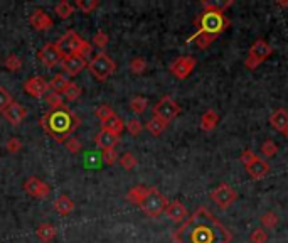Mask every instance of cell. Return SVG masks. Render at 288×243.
Segmentation results:
<instances>
[{
	"label": "cell",
	"mask_w": 288,
	"mask_h": 243,
	"mask_svg": "<svg viewBox=\"0 0 288 243\" xmlns=\"http://www.w3.org/2000/svg\"><path fill=\"white\" fill-rule=\"evenodd\" d=\"M174 243H231V231L221 223L211 209L199 206L172 233Z\"/></svg>",
	"instance_id": "6da1fadb"
},
{
	"label": "cell",
	"mask_w": 288,
	"mask_h": 243,
	"mask_svg": "<svg viewBox=\"0 0 288 243\" xmlns=\"http://www.w3.org/2000/svg\"><path fill=\"white\" fill-rule=\"evenodd\" d=\"M41 125L49 137L54 139L56 142H66L79 128L81 120L74 112L69 110L66 105H63L56 110H47L46 115L42 117Z\"/></svg>",
	"instance_id": "7a4b0ae2"
},
{
	"label": "cell",
	"mask_w": 288,
	"mask_h": 243,
	"mask_svg": "<svg viewBox=\"0 0 288 243\" xmlns=\"http://www.w3.org/2000/svg\"><path fill=\"white\" fill-rule=\"evenodd\" d=\"M194 25L197 27L199 34H209L217 37L229 27V19L222 12H204L194 19Z\"/></svg>",
	"instance_id": "3957f363"
},
{
	"label": "cell",
	"mask_w": 288,
	"mask_h": 243,
	"mask_svg": "<svg viewBox=\"0 0 288 243\" xmlns=\"http://www.w3.org/2000/svg\"><path fill=\"white\" fill-rule=\"evenodd\" d=\"M88 69H90L91 76L96 78L98 81H106L113 73H115L117 64L106 52H98L96 56H93V59L88 63Z\"/></svg>",
	"instance_id": "277c9868"
},
{
	"label": "cell",
	"mask_w": 288,
	"mask_h": 243,
	"mask_svg": "<svg viewBox=\"0 0 288 243\" xmlns=\"http://www.w3.org/2000/svg\"><path fill=\"white\" fill-rule=\"evenodd\" d=\"M167 198L162 194L157 187H149V191H147L143 201L140 203V208H142V211L150 216V218H157L160 213L165 211L167 208Z\"/></svg>",
	"instance_id": "5b68a950"
},
{
	"label": "cell",
	"mask_w": 288,
	"mask_h": 243,
	"mask_svg": "<svg viewBox=\"0 0 288 243\" xmlns=\"http://www.w3.org/2000/svg\"><path fill=\"white\" fill-rule=\"evenodd\" d=\"M271 54H273V47H271L265 39L254 41V44L249 47V54L244 61V66L248 69H256L260 64L265 63Z\"/></svg>",
	"instance_id": "8992f818"
},
{
	"label": "cell",
	"mask_w": 288,
	"mask_h": 243,
	"mask_svg": "<svg viewBox=\"0 0 288 243\" xmlns=\"http://www.w3.org/2000/svg\"><path fill=\"white\" fill-rule=\"evenodd\" d=\"M211 199H213L221 209H227L235 204V201L238 199V193L233 189V186L227 184V182H221L219 186L211 191Z\"/></svg>",
	"instance_id": "52a82bcc"
},
{
	"label": "cell",
	"mask_w": 288,
	"mask_h": 243,
	"mask_svg": "<svg viewBox=\"0 0 288 243\" xmlns=\"http://www.w3.org/2000/svg\"><path fill=\"white\" fill-rule=\"evenodd\" d=\"M83 42H84V39L78 34V32L66 31L56 41V46H57V49L61 51L63 56H68V54H78L79 47H81Z\"/></svg>",
	"instance_id": "ba28073f"
},
{
	"label": "cell",
	"mask_w": 288,
	"mask_h": 243,
	"mask_svg": "<svg viewBox=\"0 0 288 243\" xmlns=\"http://www.w3.org/2000/svg\"><path fill=\"white\" fill-rule=\"evenodd\" d=\"M179 113H181V106H179L176 101H174L170 96H164V98H160L157 101V105L154 106V115L162 118V120H165L167 123L174 120Z\"/></svg>",
	"instance_id": "9c48e42d"
},
{
	"label": "cell",
	"mask_w": 288,
	"mask_h": 243,
	"mask_svg": "<svg viewBox=\"0 0 288 243\" xmlns=\"http://www.w3.org/2000/svg\"><path fill=\"white\" fill-rule=\"evenodd\" d=\"M195 64H197V61H195L192 56H181V58L174 59L168 69H170V73L177 79H186L189 74L194 71Z\"/></svg>",
	"instance_id": "30bf717a"
},
{
	"label": "cell",
	"mask_w": 288,
	"mask_h": 243,
	"mask_svg": "<svg viewBox=\"0 0 288 243\" xmlns=\"http://www.w3.org/2000/svg\"><path fill=\"white\" fill-rule=\"evenodd\" d=\"M37 58H39V61L44 64L46 68H54L57 66V64H61L63 61V54L61 51L57 49L56 42H47V44H44L39 49V52H37Z\"/></svg>",
	"instance_id": "8fae6325"
},
{
	"label": "cell",
	"mask_w": 288,
	"mask_h": 243,
	"mask_svg": "<svg viewBox=\"0 0 288 243\" xmlns=\"http://www.w3.org/2000/svg\"><path fill=\"white\" fill-rule=\"evenodd\" d=\"M86 66H88V63H86V59L81 58L79 54H68L61 61V68L66 76H78Z\"/></svg>",
	"instance_id": "7c38bea8"
},
{
	"label": "cell",
	"mask_w": 288,
	"mask_h": 243,
	"mask_svg": "<svg viewBox=\"0 0 288 243\" xmlns=\"http://www.w3.org/2000/svg\"><path fill=\"white\" fill-rule=\"evenodd\" d=\"M24 189L29 196L36 198V199H46L49 194H51V187H49V184H46L44 181L36 176H31L29 179L24 182Z\"/></svg>",
	"instance_id": "4fadbf2b"
},
{
	"label": "cell",
	"mask_w": 288,
	"mask_h": 243,
	"mask_svg": "<svg viewBox=\"0 0 288 243\" xmlns=\"http://www.w3.org/2000/svg\"><path fill=\"white\" fill-rule=\"evenodd\" d=\"M24 91L32 98H42L49 93V81L42 76H31L24 83Z\"/></svg>",
	"instance_id": "5bb4252c"
},
{
	"label": "cell",
	"mask_w": 288,
	"mask_h": 243,
	"mask_svg": "<svg viewBox=\"0 0 288 243\" xmlns=\"http://www.w3.org/2000/svg\"><path fill=\"white\" fill-rule=\"evenodd\" d=\"M2 115H4L5 120L10 123V125L17 127V125H20V123L24 122V118L27 117V110L24 108V105H20V103H17V101H14V103H10L2 112Z\"/></svg>",
	"instance_id": "9a60e30c"
},
{
	"label": "cell",
	"mask_w": 288,
	"mask_h": 243,
	"mask_svg": "<svg viewBox=\"0 0 288 243\" xmlns=\"http://www.w3.org/2000/svg\"><path fill=\"white\" fill-rule=\"evenodd\" d=\"M29 22H31V25L34 27L36 31H39V32H46V31H49L54 25L52 19L49 17L44 10H41V9H37V10H34V12L31 14Z\"/></svg>",
	"instance_id": "2e32d148"
},
{
	"label": "cell",
	"mask_w": 288,
	"mask_h": 243,
	"mask_svg": "<svg viewBox=\"0 0 288 243\" xmlns=\"http://www.w3.org/2000/svg\"><path fill=\"white\" fill-rule=\"evenodd\" d=\"M118 142H120V135H115V133H111V132H108V130H103V128L96 133V137H95L96 147L101 149V150L115 149Z\"/></svg>",
	"instance_id": "e0dca14e"
},
{
	"label": "cell",
	"mask_w": 288,
	"mask_h": 243,
	"mask_svg": "<svg viewBox=\"0 0 288 243\" xmlns=\"http://www.w3.org/2000/svg\"><path fill=\"white\" fill-rule=\"evenodd\" d=\"M165 213H167L168 218L174 221V223H182V221L187 220V208L184 206L181 201H177V199L167 204Z\"/></svg>",
	"instance_id": "ac0fdd59"
},
{
	"label": "cell",
	"mask_w": 288,
	"mask_h": 243,
	"mask_svg": "<svg viewBox=\"0 0 288 243\" xmlns=\"http://www.w3.org/2000/svg\"><path fill=\"white\" fill-rule=\"evenodd\" d=\"M246 172H248V176L251 177V179L260 181V179H263V177L270 172V164L260 157L258 160H254L249 166H246Z\"/></svg>",
	"instance_id": "d6986e66"
},
{
	"label": "cell",
	"mask_w": 288,
	"mask_h": 243,
	"mask_svg": "<svg viewBox=\"0 0 288 243\" xmlns=\"http://www.w3.org/2000/svg\"><path fill=\"white\" fill-rule=\"evenodd\" d=\"M270 123H271V127H273L275 130L285 133L288 130V112L283 110V108L273 112L270 115Z\"/></svg>",
	"instance_id": "ffe728a7"
},
{
	"label": "cell",
	"mask_w": 288,
	"mask_h": 243,
	"mask_svg": "<svg viewBox=\"0 0 288 243\" xmlns=\"http://www.w3.org/2000/svg\"><path fill=\"white\" fill-rule=\"evenodd\" d=\"M54 209L61 214V216H68L74 211V201L66 194H61L59 198H56V201H54Z\"/></svg>",
	"instance_id": "44dd1931"
},
{
	"label": "cell",
	"mask_w": 288,
	"mask_h": 243,
	"mask_svg": "<svg viewBox=\"0 0 288 243\" xmlns=\"http://www.w3.org/2000/svg\"><path fill=\"white\" fill-rule=\"evenodd\" d=\"M56 226L51 225V223H41L39 226H37V230H36V235H37V238H39L42 243H49V241H52L54 238H56Z\"/></svg>",
	"instance_id": "7402d4cb"
},
{
	"label": "cell",
	"mask_w": 288,
	"mask_h": 243,
	"mask_svg": "<svg viewBox=\"0 0 288 243\" xmlns=\"http://www.w3.org/2000/svg\"><path fill=\"white\" fill-rule=\"evenodd\" d=\"M69 85H71V81L68 79L66 74H64V73H57V74H54L51 81H49V90L63 95Z\"/></svg>",
	"instance_id": "603a6c76"
},
{
	"label": "cell",
	"mask_w": 288,
	"mask_h": 243,
	"mask_svg": "<svg viewBox=\"0 0 288 243\" xmlns=\"http://www.w3.org/2000/svg\"><path fill=\"white\" fill-rule=\"evenodd\" d=\"M101 128H103V130H108V132L115 133V135H120L123 132V128H125V122L115 113V115L110 117L108 120L101 122Z\"/></svg>",
	"instance_id": "cb8c5ba5"
},
{
	"label": "cell",
	"mask_w": 288,
	"mask_h": 243,
	"mask_svg": "<svg viewBox=\"0 0 288 243\" xmlns=\"http://www.w3.org/2000/svg\"><path fill=\"white\" fill-rule=\"evenodd\" d=\"M217 123H219V115H217V112H214V110H208L203 117H200V128H203L204 132L214 130L217 127Z\"/></svg>",
	"instance_id": "d4e9b609"
},
{
	"label": "cell",
	"mask_w": 288,
	"mask_h": 243,
	"mask_svg": "<svg viewBox=\"0 0 288 243\" xmlns=\"http://www.w3.org/2000/svg\"><path fill=\"white\" fill-rule=\"evenodd\" d=\"M167 125L168 123L165 122V120H162V118H159V117H152L149 122H147V130H149L152 135H155V137H159V135L162 133L167 128Z\"/></svg>",
	"instance_id": "484cf974"
},
{
	"label": "cell",
	"mask_w": 288,
	"mask_h": 243,
	"mask_svg": "<svg viewBox=\"0 0 288 243\" xmlns=\"http://www.w3.org/2000/svg\"><path fill=\"white\" fill-rule=\"evenodd\" d=\"M147 191H149V187H145V186H135L132 187L130 191L127 193V199L132 204H137V206H140V203L143 201V198H145V194Z\"/></svg>",
	"instance_id": "4316f807"
},
{
	"label": "cell",
	"mask_w": 288,
	"mask_h": 243,
	"mask_svg": "<svg viewBox=\"0 0 288 243\" xmlns=\"http://www.w3.org/2000/svg\"><path fill=\"white\" fill-rule=\"evenodd\" d=\"M54 12L59 19H69L71 15L74 14V5L66 2V0H61V2L56 4V7H54Z\"/></svg>",
	"instance_id": "83f0119b"
},
{
	"label": "cell",
	"mask_w": 288,
	"mask_h": 243,
	"mask_svg": "<svg viewBox=\"0 0 288 243\" xmlns=\"http://www.w3.org/2000/svg\"><path fill=\"white\" fill-rule=\"evenodd\" d=\"M46 103L49 106V110H56V108H61L64 105V96L61 93H56V91H51L44 96Z\"/></svg>",
	"instance_id": "f1b7e54d"
},
{
	"label": "cell",
	"mask_w": 288,
	"mask_h": 243,
	"mask_svg": "<svg viewBox=\"0 0 288 243\" xmlns=\"http://www.w3.org/2000/svg\"><path fill=\"white\" fill-rule=\"evenodd\" d=\"M130 108H132L135 115H142V113H145L147 108H149V101H147V98H143V96H135V98H132V101H130Z\"/></svg>",
	"instance_id": "f546056e"
},
{
	"label": "cell",
	"mask_w": 288,
	"mask_h": 243,
	"mask_svg": "<svg viewBox=\"0 0 288 243\" xmlns=\"http://www.w3.org/2000/svg\"><path fill=\"white\" fill-rule=\"evenodd\" d=\"M4 66L7 68L9 71L17 73V71H20V68H22V61H20V58L17 54H9V56L4 59Z\"/></svg>",
	"instance_id": "4dcf8cb0"
},
{
	"label": "cell",
	"mask_w": 288,
	"mask_h": 243,
	"mask_svg": "<svg viewBox=\"0 0 288 243\" xmlns=\"http://www.w3.org/2000/svg\"><path fill=\"white\" fill-rule=\"evenodd\" d=\"M74 7L79 9V12L83 14H91L93 10L100 7V2H98V0H78Z\"/></svg>",
	"instance_id": "1f68e13d"
},
{
	"label": "cell",
	"mask_w": 288,
	"mask_h": 243,
	"mask_svg": "<svg viewBox=\"0 0 288 243\" xmlns=\"http://www.w3.org/2000/svg\"><path fill=\"white\" fill-rule=\"evenodd\" d=\"M81 93H83L81 86H78L76 83H71L66 88V91L63 93V96H64V100H66V101H76L81 96Z\"/></svg>",
	"instance_id": "d6a6232c"
},
{
	"label": "cell",
	"mask_w": 288,
	"mask_h": 243,
	"mask_svg": "<svg viewBox=\"0 0 288 243\" xmlns=\"http://www.w3.org/2000/svg\"><path fill=\"white\" fill-rule=\"evenodd\" d=\"M262 225L266 230H273L275 226L278 225V216H276V213H273V211H266L262 216Z\"/></svg>",
	"instance_id": "836d02e7"
},
{
	"label": "cell",
	"mask_w": 288,
	"mask_h": 243,
	"mask_svg": "<svg viewBox=\"0 0 288 243\" xmlns=\"http://www.w3.org/2000/svg\"><path fill=\"white\" fill-rule=\"evenodd\" d=\"M276 152H278V145H276L275 140L268 139L262 144V154L265 157H273V155H276Z\"/></svg>",
	"instance_id": "e575fe53"
},
{
	"label": "cell",
	"mask_w": 288,
	"mask_h": 243,
	"mask_svg": "<svg viewBox=\"0 0 288 243\" xmlns=\"http://www.w3.org/2000/svg\"><path fill=\"white\" fill-rule=\"evenodd\" d=\"M120 166L123 167L125 171H132V169L137 167V157H135L132 152L123 154L120 157Z\"/></svg>",
	"instance_id": "d590c367"
},
{
	"label": "cell",
	"mask_w": 288,
	"mask_h": 243,
	"mask_svg": "<svg viewBox=\"0 0 288 243\" xmlns=\"http://www.w3.org/2000/svg\"><path fill=\"white\" fill-rule=\"evenodd\" d=\"M108 42H110V36H108L105 31H98L93 36V46L100 47V49H105Z\"/></svg>",
	"instance_id": "8d00e7d4"
},
{
	"label": "cell",
	"mask_w": 288,
	"mask_h": 243,
	"mask_svg": "<svg viewBox=\"0 0 288 243\" xmlns=\"http://www.w3.org/2000/svg\"><path fill=\"white\" fill-rule=\"evenodd\" d=\"M147 69V61L143 58H133L130 61V71L133 74H142Z\"/></svg>",
	"instance_id": "74e56055"
},
{
	"label": "cell",
	"mask_w": 288,
	"mask_h": 243,
	"mask_svg": "<svg viewBox=\"0 0 288 243\" xmlns=\"http://www.w3.org/2000/svg\"><path fill=\"white\" fill-rule=\"evenodd\" d=\"M95 115L100 118L101 122H105V120H108L110 117L115 115V112H113V108H111L110 105H100V106L96 108Z\"/></svg>",
	"instance_id": "f35d334b"
},
{
	"label": "cell",
	"mask_w": 288,
	"mask_h": 243,
	"mask_svg": "<svg viewBox=\"0 0 288 243\" xmlns=\"http://www.w3.org/2000/svg\"><path fill=\"white\" fill-rule=\"evenodd\" d=\"M10 103H14L12 95L9 93V90H7V88L0 86V112H4L5 108H7Z\"/></svg>",
	"instance_id": "ab89813d"
},
{
	"label": "cell",
	"mask_w": 288,
	"mask_h": 243,
	"mask_svg": "<svg viewBox=\"0 0 288 243\" xmlns=\"http://www.w3.org/2000/svg\"><path fill=\"white\" fill-rule=\"evenodd\" d=\"M249 240H251V243H266L268 241V233L263 228H254L249 235Z\"/></svg>",
	"instance_id": "60d3db41"
},
{
	"label": "cell",
	"mask_w": 288,
	"mask_h": 243,
	"mask_svg": "<svg viewBox=\"0 0 288 243\" xmlns=\"http://www.w3.org/2000/svg\"><path fill=\"white\" fill-rule=\"evenodd\" d=\"M127 130L130 135H133V137H137V135H140V132L143 130L142 123H140L138 118H132V120L127 122Z\"/></svg>",
	"instance_id": "b9f144b4"
},
{
	"label": "cell",
	"mask_w": 288,
	"mask_h": 243,
	"mask_svg": "<svg viewBox=\"0 0 288 243\" xmlns=\"http://www.w3.org/2000/svg\"><path fill=\"white\" fill-rule=\"evenodd\" d=\"M101 159L105 164L108 166H113L115 162L118 160V154L115 149H106V150H101Z\"/></svg>",
	"instance_id": "7bdbcfd3"
},
{
	"label": "cell",
	"mask_w": 288,
	"mask_h": 243,
	"mask_svg": "<svg viewBox=\"0 0 288 243\" xmlns=\"http://www.w3.org/2000/svg\"><path fill=\"white\" fill-rule=\"evenodd\" d=\"M64 144H66V149L71 154H79L81 149H83V144H81L79 139H76V137H69Z\"/></svg>",
	"instance_id": "ee69618b"
},
{
	"label": "cell",
	"mask_w": 288,
	"mask_h": 243,
	"mask_svg": "<svg viewBox=\"0 0 288 243\" xmlns=\"http://www.w3.org/2000/svg\"><path fill=\"white\" fill-rule=\"evenodd\" d=\"M258 159H260V155H258V154H254L253 150H249V149L243 150L241 155H240V160L244 164V167L249 166V164H251V162H254V160H258Z\"/></svg>",
	"instance_id": "f6af8a7d"
},
{
	"label": "cell",
	"mask_w": 288,
	"mask_h": 243,
	"mask_svg": "<svg viewBox=\"0 0 288 243\" xmlns=\"http://www.w3.org/2000/svg\"><path fill=\"white\" fill-rule=\"evenodd\" d=\"M5 149H7L9 152L15 154V152H19V150L22 149V142H20L19 139L12 137V139H9V140H7V144H5Z\"/></svg>",
	"instance_id": "bcb514c9"
},
{
	"label": "cell",
	"mask_w": 288,
	"mask_h": 243,
	"mask_svg": "<svg viewBox=\"0 0 288 243\" xmlns=\"http://www.w3.org/2000/svg\"><path fill=\"white\" fill-rule=\"evenodd\" d=\"M78 54L81 58H90L91 54H93V44H90L88 41H84L83 44H81V47H79V51H78Z\"/></svg>",
	"instance_id": "7dc6e473"
},
{
	"label": "cell",
	"mask_w": 288,
	"mask_h": 243,
	"mask_svg": "<svg viewBox=\"0 0 288 243\" xmlns=\"http://www.w3.org/2000/svg\"><path fill=\"white\" fill-rule=\"evenodd\" d=\"M276 7H281V9H286L288 7V0H276L275 2Z\"/></svg>",
	"instance_id": "c3c4849f"
},
{
	"label": "cell",
	"mask_w": 288,
	"mask_h": 243,
	"mask_svg": "<svg viewBox=\"0 0 288 243\" xmlns=\"http://www.w3.org/2000/svg\"><path fill=\"white\" fill-rule=\"evenodd\" d=\"M285 137H286V139H288V130H286V132H285Z\"/></svg>",
	"instance_id": "681fc988"
}]
</instances>
